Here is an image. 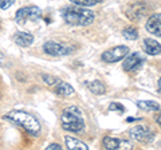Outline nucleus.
Listing matches in <instances>:
<instances>
[{
	"label": "nucleus",
	"instance_id": "2",
	"mask_svg": "<svg viewBox=\"0 0 161 150\" xmlns=\"http://www.w3.org/2000/svg\"><path fill=\"white\" fill-rule=\"evenodd\" d=\"M62 18L64 22L73 26H89L95 19V15L92 9H85L80 6L63 8Z\"/></svg>",
	"mask_w": 161,
	"mask_h": 150
},
{
	"label": "nucleus",
	"instance_id": "20",
	"mask_svg": "<svg viewBox=\"0 0 161 150\" xmlns=\"http://www.w3.org/2000/svg\"><path fill=\"white\" fill-rule=\"evenodd\" d=\"M42 78H43V81L46 82L47 84H50V86H53V84H55V83H57V81H58L57 78L51 77V75H46V74H43V75H42Z\"/></svg>",
	"mask_w": 161,
	"mask_h": 150
},
{
	"label": "nucleus",
	"instance_id": "15",
	"mask_svg": "<svg viewBox=\"0 0 161 150\" xmlns=\"http://www.w3.org/2000/svg\"><path fill=\"white\" fill-rule=\"evenodd\" d=\"M66 146L67 149H71V150H87V145L83 143L82 141L74 138V137H66Z\"/></svg>",
	"mask_w": 161,
	"mask_h": 150
},
{
	"label": "nucleus",
	"instance_id": "5",
	"mask_svg": "<svg viewBox=\"0 0 161 150\" xmlns=\"http://www.w3.org/2000/svg\"><path fill=\"white\" fill-rule=\"evenodd\" d=\"M40 18H42V9L39 7H35V6L20 8L16 12V15H15V20H16L19 24L26 23L27 20L36 22Z\"/></svg>",
	"mask_w": 161,
	"mask_h": 150
},
{
	"label": "nucleus",
	"instance_id": "6",
	"mask_svg": "<svg viewBox=\"0 0 161 150\" xmlns=\"http://www.w3.org/2000/svg\"><path fill=\"white\" fill-rule=\"evenodd\" d=\"M129 136L141 143H149L154 138L153 131L148 126H134L129 130Z\"/></svg>",
	"mask_w": 161,
	"mask_h": 150
},
{
	"label": "nucleus",
	"instance_id": "24",
	"mask_svg": "<svg viewBox=\"0 0 161 150\" xmlns=\"http://www.w3.org/2000/svg\"><path fill=\"white\" fill-rule=\"evenodd\" d=\"M4 61H6V59H4V56L2 54H0V66H2V64H4Z\"/></svg>",
	"mask_w": 161,
	"mask_h": 150
},
{
	"label": "nucleus",
	"instance_id": "14",
	"mask_svg": "<svg viewBox=\"0 0 161 150\" xmlns=\"http://www.w3.org/2000/svg\"><path fill=\"white\" fill-rule=\"evenodd\" d=\"M55 86H57L55 91H57V94H58V95H60V97H71V95H74V93H75L71 84H69L66 82L57 81Z\"/></svg>",
	"mask_w": 161,
	"mask_h": 150
},
{
	"label": "nucleus",
	"instance_id": "10",
	"mask_svg": "<svg viewBox=\"0 0 161 150\" xmlns=\"http://www.w3.org/2000/svg\"><path fill=\"white\" fill-rule=\"evenodd\" d=\"M147 12H148V9H147L145 3H136L126 11V15L132 20H140V19H142L147 15Z\"/></svg>",
	"mask_w": 161,
	"mask_h": 150
},
{
	"label": "nucleus",
	"instance_id": "4",
	"mask_svg": "<svg viewBox=\"0 0 161 150\" xmlns=\"http://www.w3.org/2000/svg\"><path fill=\"white\" fill-rule=\"evenodd\" d=\"M74 50H75V47L70 46V44L54 42V40H48L43 44V51L47 55H51V56H63V55H69V54H71Z\"/></svg>",
	"mask_w": 161,
	"mask_h": 150
},
{
	"label": "nucleus",
	"instance_id": "3",
	"mask_svg": "<svg viewBox=\"0 0 161 150\" xmlns=\"http://www.w3.org/2000/svg\"><path fill=\"white\" fill-rule=\"evenodd\" d=\"M4 118L12 121L14 123L19 125L20 127H23L28 134H31L34 137H38L40 134V123L36 118L31 114H28L26 111H11L8 113Z\"/></svg>",
	"mask_w": 161,
	"mask_h": 150
},
{
	"label": "nucleus",
	"instance_id": "11",
	"mask_svg": "<svg viewBox=\"0 0 161 150\" xmlns=\"http://www.w3.org/2000/svg\"><path fill=\"white\" fill-rule=\"evenodd\" d=\"M145 27H147V31H149L150 34H154L160 36L161 35V15L160 13H154L152 15L147 23H145Z\"/></svg>",
	"mask_w": 161,
	"mask_h": 150
},
{
	"label": "nucleus",
	"instance_id": "18",
	"mask_svg": "<svg viewBox=\"0 0 161 150\" xmlns=\"http://www.w3.org/2000/svg\"><path fill=\"white\" fill-rule=\"evenodd\" d=\"M122 35L128 40H136V39L138 38V31H137V28H134V27H128L122 31Z\"/></svg>",
	"mask_w": 161,
	"mask_h": 150
},
{
	"label": "nucleus",
	"instance_id": "12",
	"mask_svg": "<svg viewBox=\"0 0 161 150\" xmlns=\"http://www.w3.org/2000/svg\"><path fill=\"white\" fill-rule=\"evenodd\" d=\"M14 42L20 47H30L34 43V35L30 32H23L19 31L15 34L14 36Z\"/></svg>",
	"mask_w": 161,
	"mask_h": 150
},
{
	"label": "nucleus",
	"instance_id": "23",
	"mask_svg": "<svg viewBox=\"0 0 161 150\" xmlns=\"http://www.w3.org/2000/svg\"><path fill=\"white\" fill-rule=\"evenodd\" d=\"M47 149H51V150H59V149H62L60 147V145L59 143H51V145H48Z\"/></svg>",
	"mask_w": 161,
	"mask_h": 150
},
{
	"label": "nucleus",
	"instance_id": "9",
	"mask_svg": "<svg viewBox=\"0 0 161 150\" xmlns=\"http://www.w3.org/2000/svg\"><path fill=\"white\" fill-rule=\"evenodd\" d=\"M144 61H145V58H144L140 52L130 54L129 56L124 61V63H122V68H124L126 72L134 71V70H137V68L141 66V64L144 63Z\"/></svg>",
	"mask_w": 161,
	"mask_h": 150
},
{
	"label": "nucleus",
	"instance_id": "16",
	"mask_svg": "<svg viewBox=\"0 0 161 150\" xmlns=\"http://www.w3.org/2000/svg\"><path fill=\"white\" fill-rule=\"evenodd\" d=\"M137 106L145 111H158L160 110V103L153 101H138Z\"/></svg>",
	"mask_w": 161,
	"mask_h": 150
},
{
	"label": "nucleus",
	"instance_id": "22",
	"mask_svg": "<svg viewBox=\"0 0 161 150\" xmlns=\"http://www.w3.org/2000/svg\"><path fill=\"white\" fill-rule=\"evenodd\" d=\"M109 110H110V111H114V110H117V111L122 113L124 110H125V107L122 106V104H119V103H112L109 106Z\"/></svg>",
	"mask_w": 161,
	"mask_h": 150
},
{
	"label": "nucleus",
	"instance_id": "19",
	"mask_svg": "<svg viewBox=\"0 0 161 150\" xmlns=\"http://www.w3.org/2000/svg\"><path fill=\"white\" fill-rule=\"evenodd\" d=\"M71 3H74L75 6H80V7H92L95 4H99L103 0H70Z\"/></svg>",
	"mask_w": 161,
	"mask_h": 150
},
{
	"label": "nucleus",
	"instance_id": "17",
	"mask_svg": "<svg viewBox=\"0 0 161 150\" xmlns=\"http://www.w3.org/2000/svg\"><path fill=\"white\" fill-rule=\"evenodd\" d=\"M87 88L92 91L94 95H102V94L105 93V86L102 82L99 81H94V82H87Z\"/></svg>",
	"mask_w": 161,
	"mask_h": 150
},
{
	"label": "nucleus",
	"instance_id": "1",
	"mask_svg": "<svg viewBox=\"0 0 161 150\" xmlns=\"http://www.w3.org/2000/svg\"><path fill=\"white\" fill-rule=\"evenodd\" d=\"M60 125L64 130L80 134L85 131V121L82 111L74 104H69L63 109L60 115Z\"/></svg>",
	"mask_w": 161,
	"mask_h": 150
},
{
	"label": "nucleus",
	"instance_id": "21",
	"mask_svg": "<svg viewBox=\"0 0 161 150\" xmlns=\"http://www.w3.org/2000/svg\"><path fill=\"white\" fill-rule=\"evenodd\" d=\"M15 3V0H0V9H8Z\"/></svg>",
	"mask_w": 161,
	"mask_h": 150
},
{
	"label": "nucleus",
	"instance_id": "7",
	"mask_svg": "<svg viewBox=\"0 0 161 150\" xmlns=\"http://www.w3.org/2000/svg\"><path fill=\"white\" fill-rule=\"evenodd\" d=\"M128 54H129L128 46H117V47H113V48L108 50V51H105L101 58L106 63H115V62L121 61V59H124Z\"/></svg>",
	"mask_w": 161,
	"mask_h": 150
},
{
	"label": "nucleus",
	"instance_id": "25",
	"mask_svg": "<svg viewBox=\"0 0 161 150\" xmlns=\"http://www.w3.org/2000/svg\"><path fill=\"white\" fill-rule=\"evenodd\" d=\"M154 119H156V122H157V125H160V115H157Z\"/></svg>",
	"mask_w": 161,
	"mask_h": 150
},
{
	"label": "nucleus",
	"instance_id": "8",
	"mask_svg": "<svg viewBox=\"0 0 161 150\" xmlns=\"http://www.w3.org/2000/svg\"><path fill=\"white\" fill-rule=\"evenodd\" d=\"M102 146L105 149H115V150H121V149H132L133 145L130 143L129 141H124V139H119V138H114V137H105L103 141H102Z\"/></svg>",
	"mask_w": 161,
	"mask_h": 150
},
{
	"label": "nucleus",
	"instance_id": "13",
	"mask_svg": "<svg viewBox=\"0 0 161 150\" xmlns=\"http://www.w3.org/2000/svg\"><path fill=\"white\" fill-rule=\"evenodd\" d=\"M142 46H144L145 52L149 55H160L161 52V44L160 42H156L154 39H145Z\"/></svg>",
	"mask_w": 161,
	"mask_h": 150
},
{
	"label": "nucleus",
	"instance_id": "26",
	"mask_svg": "<svg viewBox=\"0 0 161 150\" xmlns=\"http://www.w3.org/2000/svg\"><path fill=\"white\" fill-rule=\"evenodd\" d=\"M157 91H158V94H160V79L157 81Z\"/></svg>",
	"mask_w": 161,
	"mask_h": 150
}]
</instances>
